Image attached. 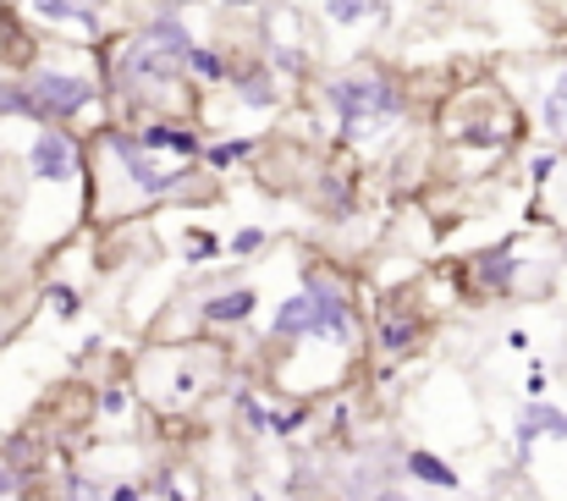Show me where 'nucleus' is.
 I'll return each mask as SVG.
<instances>
[{
    "instance_id": "obj_1",
    "label": "nucleus",
    "mask_w": 567,
    "mask_h": 501,
    "mask_svg": "<svg viewBox=\"0 0 567 501\" xmlns=\"http://www.w3.org/2000/svg\"><path fill=\"white\" fill-rule=\"evenodd\" d=\"M198 39L193 17L172 6H150L138 22L116 28L100 44L111 122L144 116H198V89L188 78V50Z\"/></svg>"
},
{
    "instance_id": "obj_2",
    "label": "nucleus",
    "mask_w": 567,
    "mask_h": 501,
    "mask_svg": "<svg viewBox=\"0 0 567 501\" xmlns=\"http://www.w3.org/2000/svg\"><path fill=\"white\" fill-rule=\"evenodd\" d=\"M204 198H215V176L198 161H172L138 144V133L122 122L89 133V226L144 221L161 209H198Z\"/></svg>"
},
{
    "instance_id": "obj_3",
    "label": "nucleus",
    "mask_w": 567,
    "mask_h": 501,
    "mask_svg": "<svg viewBox=\"0 0 567 501\" xmlns=\"http://www.w3.org/2000/svg\"><path fill=\"white\" fill-rule=\"evenodd\" d=\"M315 116L326 122V144L370 161L396 155L402 139L413 133V94L408 78L385 61H342L315 72Z\"/></svg>"
},
{
    "instance_id": "obj_4",
    "label": "nucleus",
    "mask_w": 567,
    "mask_h": 501,
    "mask_svg": "<svg viewBox=\"0 0 567 501\" xmlns=\"http://www.w3.org/2000/svg\"><path fill=\"white\" fill-rule=\"evenodd\" d=\"M17 83L28 100V122H55V127H72L83 139L111 122L105 67H100V50H89V44L33 39L28 55L17 61Z\"/></svg>"
},
{
    "instance_id": "obj_5",
    "label": "nucleus",
    "mask_w": 567,
    "mask_h": 501,
    "mask_svg": "<svg viewBox=\"0 0 567 501\" xmlns=\"http://www.w3.org/2000/svg\"><path fill=\"white\" fill-rule=\"evenodd\" d=\"M237 352L220 336H183V341H161L150 336L127 369V380L138 386V402L150 419H188L198 413L215 391L231 386Z\"/></svg>"
},
{
    "instance_id": "obj_6",
    "label": "nucleus",
    "mask_w": 567,
    "mask_h": 501,
    "mask_svg": "<svg viewBox=\"0 0 567 501\" xmlns=\"http://www.w3.org/2000/svg\"><path fill=\"white\" fill-rule=\"evenodd\" d=\"M435 139L457 155V161H513L529 139V116L518 111V100L507 94L502 78H463L452 83V94L435 111Z\"/></svg>"
},
{
    "instance_id": "obj_7",
    "label": "nucleus",
    "mask_w": 567,
    "mask_h": 501,
    "mask_svg": "<svg viewBox=\"0 0 567 501\" xmlns=\"http://www.w3.org/2000/svg\"><path fill=\"white\" fill-rule=\"evenodd\" d=\"M496 78L507 83V94H513L518 111L529 116L535 144L567 150V44L507 55V61L496 67Z\"/></svg>"
},
{
    "instance_id": "obj_8",
    "label": "nucleus",
    "mask_w": 567,
    "mask_h": 501,
    "mask_svg": "<svg viewBox=\"0 0 567 501\" xmlns=\"http://www.w3.org/2000/svg\"><path fill=\"white\" fill-rule=\"evenodd\" d=\"M11 11L33 39H66V44L100 50L116 33L111 0H11Z\"/></svg>"
},
{
    "instance_id": "obj_9",
    "label": "nucleus",
    "mask_w": 567,
    "mask_h": 501,
    "mask_svg": "<svg viewBox=\"0 0 567 501\" xmlns=\"http://www.w3.org/2000/svg\"><path fill=\"white\" fill-rule=\"evenodd\" d=\"M188 298V315L198 331L220 336V331H248L259 315H265V287L259 282H243V276H226V282H204Z\"/></svg>"
},
{
    "instance_id": "obj_10",
    "label": "nucleus",
    "mask_w": 567,
    "mask_h": 501,
    "mask_svg": "<svg viewBox=\"0 0 567 501\" xmlns=\"http://www.w3.org/2000/svg\"><path fill=\"white\" fill-rule=\"evenodd\" d=\"M315 17V33L342 39V33H375L391 22V0H309L303 6Z\"/></svg>"
},
{
    "instance_id": "obj_11",
    "label": "nucleus",
    "mask_w": 567,
    "mask_h": 501,
    "mask_svg": "<svg viewBox=\"0 0 567 501\" xmlns=\"http://www.w3.org/2000/svg\"><path fill=\"white\" fill-rule=\"evenodd\" d=\"M535 441H567V413L551 408L546 397H524V408H518V419H513V447H518L524 463H529Z\"/></svg>"
},
{
    "instance_id": "obj_12",
    "label": "nucleus",
    "mask_w": 567,
    "mask_h": 501,
    "mask_svg": "<svg viewBox=\"0 0 567 501\" xmlns=\"http://www.w3.org/2000/svg\"><path fill=\"white\" fill-rule=\"evenodd\" d=\"M535 209H546V226L567 243V150L557 155V166L535 182Z\"/></svg>"
},
{
    "instance_id": "obj_13",
    "label": "nucleus",
    "mask_w": 567,
    "mask_h": 501,
    "mask_svg": "<svg viewBox=\"0 0 567 501\" xmlns=\"http://www.w3.org/2000/svg\"><path fill=\"white\" fill-rule=\"evenodd\" d=\"M402 469L419 480V485H430V491H463V480H457V469L441 458V452H424V447H413L408 458H402Z\"/></svg>"
},
{
    "instance_id": "obj_14",
    "label": "nucleus",
    "mask_w": 567,
    "mask_h": 501,
    "mask_svg": "<svg viewBox=\"0 0 567 501\" xmlns=\"http://www.w3.org/2000/svg\"><path fill=\"white\" fill-rule=\"evenodd\" d=\"M265 243H270V232H265V226H243V232H231V237H226V254H231V259H259V254H265Z\"/></svg>"
},
{
    "instance_id": "obj_15",
    "label": "nucleus",
    "mask_w": 567,
    "mask_h": 501,
    "mask_svg": "<svg viewBox=\"0 0 567 501\" xmlns=\"http://www.w3.org/2000/svg\"><path fill=\"white\" fill-rule=\"evenodd\" d=\"M209 11H220V17H259L270 0H204Z\"/></svg>"
},
{
    "instance_id": "obj_16",
    "label": "nucleus",
    "mask_w": 567,
    "mask_h": 501,
    "mask_svg": "<svg viewBox=\"0 0 567 501\" xmlns=\"http://www.w3.org/2000/svg\"><path fill=\"white\" fill-rule=\"evenodd\" d=\"M370 501H408V497H402L396 485H380V491H375V497H370Z\"/></svg>"
}]
</instances>
